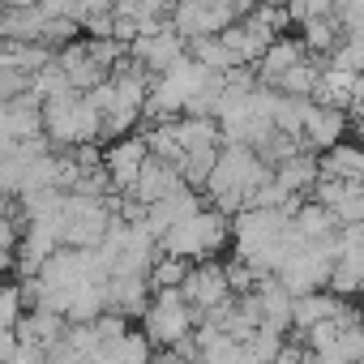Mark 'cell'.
<instances>
[{
  "label": "cell",
  "mask_w": 364,
  "mask_h": 364,
  "mask_svg": "<svg viewBox=\"0 0 364 364\" xmlns=\"http://www.w3.org/2000/svg\"><path fill=\"white\" fill-rule=\"evenodd\" d=\"M223 240H228V219H223V210H198V215H189L185 223H176V228L163 236V253L202 262V257L219 253Z\"/></svg>",
  "instance_id": "1"
},
{
  "label": "cell",
  "mask_w": 364,
  "mask_h": 364,
  "mask_svg": "<svg viewBox=\"0 0 364 364\" xmlns=\"http://www.w3.org/2000/svg\"><path fill=\"white\" fill-rule=\"evenodd\" d=\"M193 330V304L185 300V291H159V300L146 309V338L150 343H163V347H176L185 343Z\"/></svg>",
  "instance_id": "2"
},
{
  "label": "cell",
  "mask_w": 364,
  "mask_h": 364,
  "mask_svg": "<svg viewBox=\"0 0 364 364\" xmlns=\"http://www.w3.org/2000/svg\"><path fill=\"white\" fill-rule=\"evenodd\" d=\"M150 163V146L141 137H124V141H112L107 146V159H103V171L112 180V189H137V176L141 167Z\"/></svg>",
  "instance_id": "3"
},
{
  "label": "cell",
  "mask_w": 364,
  "mask_h": 364,
  "mask_svg": "<svg viewBox=\"0 0 364 364\" xmlns=\"http://www.w3.org/2000/svg\"><path fill=\"white\" fill-rule=\"evenodd\" d=\"M185 300L193 304V309H206V313H219V309H228L232 304V279H228V270H219V266H202V270H189V279H185Z\"/></svg>",
  "instance_id": "4"
},
{
  "label": "cell",
  "mask_w": 364,
  "mask_h": 364,
  "mask_svg": "<svg viewBox=\"0 0 364 364\" xmlns=\"http://www.w3.org/2000/svg\"><path fill=\"white\" fill-rule=\"evenodd\" d=\"M304 56H313V52L304 48V39H300V35H279V39L262 52V60H257V82L274 90V86H279V77H283L287 69H296Z\"/></svg>",
  "instance_id": "5"
},
{
  "label": "cell",
  "mask_w": 364,
  "mask_h": 364,
  "mask_svg": "<svg viewBox=\"0 0 364 364\" xmlns=\"http://www.w3.org/2000/svg\"><path fill=\"white\" fill-rule=\"evenodd\" d=\"M313 150H330L347 137V112L343 107H330V103H309V116H304V133H300Z\"/></svg>",
  "instance_id": "6"
},
{
  "label": "cell",
  "mask_w": 364,
  "mask_h": 364,
  "mask_svg": "<svg viewBox=\"0 0 364 364\" xmlns=\"http://www.w3.org/2000/svg\"><path fill=\"white\" fill-rule=\"evenodd\" d=\"M317 180H321V159H313L309 150H296L291 159H283L274 167V185L287 198H304L309 189H317Z\"/></svg>",
  "instance_id": "7"
},
{
  "label": "cell",
  "mask_w": 364,
  "mask_h": 364,
  "mask_svg": "<svg viewBox=\"0 0 364 364\" xmlns=\"http://www.w3.org/2000/svg\"><path fill=\"white\" fill-rule=\"evenodd\" d=\"M343 313H351V309L343 304V296H334V291H309V296H296L291 326L304 334V330H313V326H321V321H330V317H343Z\"/></svg>",
  "instance_id": "8"
},
{
  "label": "cell",
  "mask_w": 364,
  "mask_h": 364,
  "mask_svg": "<svg viewBox=\"0 0 364 364\" xmlns=\"http://www.w3.org/2000/svg\"><path fill=\"white\" fill-rule=\"evenodd\" d=\"M321 176L326 180H343V185H364V146L338 141L321 154Z\"/></svg>",
  "instance_id": "9"
},
{
  "label": "cell",
  "mask_w": 364,
  "mask_h": 364,
  "mask_svg": "<svg viewBox=\"0 0 364 364\" xmlns=\"http://www.w3.org/2000/svg\"><path fill=\"white\" fill-rule=\"evenodd\" d=\"M334 228H338V219L330 215L326 202H296V210H291V232H296L300 240H330Z\"/></svg>",
  "instance_id": "10"
},
{
  "label": "cell",
  "mask_w": 364,
  "mask_h": 364,
  "mask_svg": "<svg viewBox=\"0 0 364 364\" xmlns=\"http://www.w3.org/2000/svg\"><path fill=\"white\" fill-rule=\"evenodd\" d=\"M300 39H304V48L313 52V56H330L343 39H347V26L334 18V14H321V18H309V22H300Z\"/></svg>",
  "instance_id": "11"
},
{
  "label": "cell",
  "mask_w": 364,
  "mask_h": 364,
  "mask_svg": "<svg viewBox=\"0 0 364 364\" xmlns=\"http://www.w3.org/2000/svg\"><path fill=\"white\" fill-rule=\"evenodd\" d=\"M193 262L189 257H176V253H163V262L150 266V287L154 291H176V287H185Z\"/></svg>",
  "instance_id": "12"
},
{
  "label": "cell",
  "mask_w": 364,
  "mask_h": 364,
  "mask_svg": "<svg viewBox=\"0 0 364 364\" xmlns=\"http://www.w3.org/2000/svg\"><path fill=\"white\" fill-rule=\"evenodd\" d=\"M347 112L360 120L364 116V73H355V82H351V99H347Z\"/></svg>",
  "instance_id": "13"
},
{
  "label": "cell",
  "mask_w": 364,
  "mask_h": 364,
  "mask_svg": "<svg viewBox=\"0 0 364 364\" xmlns=\"http://www.w3.org/2000/svg\"><path fill=\"white\" fill-rule=\"evenodd\" d=\"M270 364H309V355H304V351H296V347H287V343H283V351H279V355H274V360H270Z\"/></svg>",
  "instance_id": "14"
},
{
  "label": "cell",
  "mask_w": 364,
  "mask_h": 364,
  "mask_svg": "<svg viewBox=\"0 0 364 364\" xmlns=\"http://www.w3.org/2000/svg\"><path fill=\"white\" fill-rule=\"evenodd\" d=\"M5 5H9V9H35L39 0H5Z\"/></svg>",
  "instance_id": "15"
},
{
  "label": "cell",
  "mask_w": 364,
  "mask_h": 364,
  "mask_svg": "<svg viewBox=\"0 0 364 364\" xmlns=\"http://www.w3.org/2000/svg\"><path fill=\"white\" fill-rule=\"evenodd\" d=\"M360 129H364V116H360Z\"/></svg>",
  "instance_id": "16"
}]
</instances>
